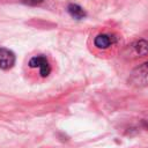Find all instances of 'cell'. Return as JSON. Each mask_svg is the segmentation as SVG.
Segmentation results:
<instances>
[{
	"label": "cell",
	"instance_id": "obj_1",
	"mask_svg": "<svg viewBox=\"0 0 148 148\" xmlns=\"http://www.w3.org/2000/svg\"><path fill=\"white\" fill-rule=\"evenodd\" d=\"M130 82L136 87L148 84V61L139 65L130 75Z\"/></svg>",
	"mask_w": 148,
	"mask_h": 148
},
{
	"label": "cell",
	"instance_id": "obj_2",
	"mask_svg": "<svg viewBox=\"0 0 148 148\" xmlns=\"http://www.w3.org/2000/svg\"><path fill=\"white\" fill-rule=\"evenodd\" d=\"M29 67H31V68H38L39 75L42 77H46L51 73V65H50L47 58L44 54H38V56L32 57L29 60Z\"/></svg>",
	"mask_w": 148,
	"mask_h": 148
},
{
	"label": "cell",
	"instance_id": "obj_3",
	"mask_svg": "<svg viewBox=\"0 0 148 148\" xmlns=\"http://www.w3.org/2000/svg\"><path fill=\"white\" fill-rule=\"evenodd\" d=\"M128 54L135 58L148 56V38H140L133 42L128 46Z\"/></svg>",
	"mask_w": 148,
	"mask_h": 148
},
{
	"label": "cell",
	"instance_id": "obj_4",
	"mask_svg": "<svg viewBox=\"0 0 148 148\" xmlns=\"http://www.w3.org/2000/svg\"><path fill=\"white\" fill-rule=\"evenodd\" d=\"M116 43H117V37H114L113 35H110V34H99L94 39L95 46L98 49H102V50H105Z\"/></svg>",
	"mask_w": 148,
	"mask_h": 148
},
{
	"label": "cell",
	"instance_id": "obj_5",
	"mask_svg": "<svg viewBox=\"0 0 148 148\" xmlns=\"http://www.w3.org/2000/svg\"><path fill=\"white\" fill-rule=\"evenodd\" d=\"M14 64H15V54L6 47H0V68L9 69L14 66Z\"/></svg>",
	"mask_w": 148,
	"mask_h": 148
},
{
	"label": "cell",
	"instance_id": "obj_6",
	"mask_svg": "<svg viewBox=\"0 0 148 148\" xmlns=\"http://www.w3.org/2000/svg\"><path fill=\"white\" fill-rule=\"evenodd\" d=\"M67 10H68L69 15L72 17H74V18H76V20H81V18L86 17V15H87L86 10L81 6H79L76 3H69L67 6Z\"/></svg>",
	"mask_w": 148,
	"mask_h": 148
},
{
	"label": "cell",
	"instance_id": "obj_7",
	"mask_svg": "<svg viewBox=\"0 0 148 148\" xmlns=\"http://www.w3.org/2000/svg\"><path fill=\"white\" fill-rule=\"evenodd\" d=\"M23 3H27V5H30V6H37L39 3H42L44 0H21Z\"/></svg>",
	"mask_w": 148,
	"mask_h": 148
}]
</instances>
